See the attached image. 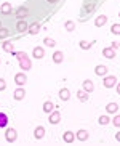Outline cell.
<instances>
[{
    "mask_svg": "<svg viewBox=\"0 0 120 146\" xmlns=\"http://www.w3.org/2000/svg\"><path fill=\"white\" fill-rule=\"evenodd\" d=\"M112 48H114V50H115V48H119L120 47V42H112V45H111Z\"/></svg>",
    "mask_w": 120,
    "mask_h": 146,
    "instance_id": "34",
    "label": "cell"
},
{
    "mask_svg": "<svg viewBox=\"0 0 120 146\" xmlns=\"http://www.w3.org/2000/svg\"><path fill=\"white\" fill-rule=\"evenodd\" d=\"M106 23H107V16L101 15V16H96V19H94V26H96V27H101V26H104Z\"/></svg>",
    "mask_w": 120,
    "mask_h": 146,
    "instance_id": "16",
    "label": "cell"
},
{
    "mask_svg": "<svg viewBox=\"0 0 120 146\" xmlns=\"http://www.w3.org/2000/svg\"><path fill=\"white\" fill-rule=\"evenodd\" d=\"M64 27H66L67 32H72V31L75 29V23H74V21H66L64 23Z\"/></svg>",
    "mask_w": 120,
    "mask_h": 146,
    "instance_id": "28",
    "label": "cell"
},
{
    "mask_svg": "<svg viewBox=\"0 0 120 146\" xmlns=\"http://www.w3.org/2000/svg\"><path fill=\"white\" fill-rule=\"evenodd\" d=\"M32 56H34L35 60H42L43 56H45V52H43L42 47H35L34 50H32Z\"/></svg>",
    "mask_w": 120,
    "mask_h": 146,
    "instance_id": "9",
    "label": "cell"
},
{
    "mask_svg": "<svg viewBox=\"0 0 120 146\" xmlns=\"http://www.w3.org/2000/svg\"><path fill=\"white\" fill-rule=\"evenodd\" d=\"M7 124H8V116L5 112H0V129L7 127Z\"/></svg>",
    "mask_w": 120,
    "mask_h": 146,
    "instance_id": "23",
    "label": "cell"
},
{
    "mask_svg": "<svg viewBox=\"0 0 120 146\" xmlns=\"http://www.w3.org/2000/svg\"><path fill=\"white\" fill-rule=\"evenodd\" d=\"M43 43H45V47H50V48H53L56 45V42L51 37H45V39H43Z\"/></svg>",
    "mask_w": 120,
    "mask_h": 146,
    "instance_id": "27",
    "label": "cell"
},
{
    "mask_svg": "<svg viewBox=\"0 0 120 146\" xmlns=\"http://www.w3.org/2000/svg\"><path fill=\"white\" fill-rule=\"evenodd\" d=\"M5 88H7V82H5L3 79H0V92H3Z\"/></svg>",
    "mask_w": 120,
    "mask_h": 146,
    "instance_id": "33",
    "label": "cell"
},
{
    "mask_svg": "<svg viewBox=\"0 0 120 146\" xmlns=\"http://www.w3.org/2000/svg\"><path fill=\"white\" fill-rule=\"evenodd\" d=\"M15 82H16V85H18V87L26 85V82H27L26 74H24V72H18L16 76H15Z\"/></svg>",
    "mask_w": 120,
    "mask_h": 146,
    "instance_id": "5",
    "label": "cell"
},
{
    "mask_svg": "<svg viewBox=\"0 0 120 146\" xmlns=\"http://www.w3.org/2000/svg\"><path fill=\"white\" fill-rule=\"evenodd\" d=\"M119 16H120V13H119Z\"/></svg>",
    "mask_w": 120,
    "mask_h": 146,
    "instance_id": "39",
    "label": "cell"
},
{
    "mask_svg": "<svg viewBox=\"0 0 120 146\" xmlns=\"http://www.w3.org/2000/svg\"><path fill=\"white\" fill-rule=\"evenodd\" d=\"M103 84H104L106 88H112V87H115V84H117V77L115 76H106V79L103 80Z\"/></svg>",
    "mask_w": 120,
    "mask_h": 146,
    "instance_id": "4",
    "label": "cell"
},
{
    "mask_svg": "<svg viewBox=\"0 0 120 146\" xmlns=\"http://www.w3.org/2000/svg\"><path fill=\"white\" fill-rule=\"evenodd\" d=\"M63 140H64V143H74V140H75V133L74 132H64V135H63Z\"/></svg>",
    "mask_w": 120,
    "mask_h": 146,
    "instance_id": "13",
    "label": "cell"
},
{
    "mask_svg": "<svg viewBox=\"0 0 120 146\" xmlns=\"http://www.w3.org/2000/svg\"><path fill=\"white\" fill-rule=\"evenodd\" d=\"M93 8H94V5H86V7H85V10H86V11H91Z\"/></svg>",
    "mask_w": 120,
    "mask_h": 146,
    "instance_id": "35",
    "label": "cell"
},
{
    "mask_svg": "<svg viewBox=\"0 0 120 146\" xmlns=\"http://www.w3.org/2000/svg\"><path fill=\"white\" fill-rule=\"evenodd\" d=\"M47 2H48V3H55L56 0H47Z\"/></svg>",
    "mask_w": 120,
    "mask_h": 146,
    "instance_id": "38",
    "label": "cell"
},
{
    "mask_svg": "<svg viewBox=\"0 0 120 146\" xmlns=\"http://www.w3.org/2000/svg\"><path fill=\"white\" fill-rule=\"evenodd\" d=\"M111 32L115 35H120V24H112L111 26Z\"/></svg>",
    "mask_w": 120,
    "mask_h": 146,
    "instance_id": "30",
    "label": "cell"
},
{
    "mask_svg": "<svg viewBox=\"0 0 120 146\" xmlns=\"http://www.w3.org/2000/svg\"><path fill=\"white\" fill-rule=\"evenodd\" d=\"M63 61H64V53L63 52H55L53 53V63L59 64V63H63Z\"/></svg>",
    "mask_w": 120,
    "mask_h": 146,
    "instance_id": "15",
    "label": "cell"
},
{
    "mask_svg": "<svg viewBox=\"0 0 120 146\" xmlns=\"http://www.w3.org/2000/svg\"><path fill=\"white\" fill-rule=\"evenodd\" d=\"M83 90L88 92V93H91V92L94 90V84L90 80V79H86V80H83Z\"/></svg>",
    "mask_w": 120,
    "mask_h": 146,
    "instance_id": "17",
    "label": "cell"
},
{
    "mask_svg": "<svg viewBox=\"0 0 120 146\" xmlns=\"http://www.w3.org/2000/svg\"><path fill=\"white\" fill-rule=\"evenodd\" d=\"M88 96H90V93H88V92H85L83 88L77 92V98L80 100V101H86V100H88Z\"/></svg>",
    "mask_w": 120,
    "mask_h": 146,
    "instance_id": "22",
    "label": "cell"
},
{
    "mask_svg": "<svg viewBox=\"0 0 120 146\" xmlns=\"http://www.w3.org/2000/svg\"><path fill=\"white\" fill-rule=\"evenodd\" d=\"M48 122H50L51 125L59 124V122H61V114L58 111H51V112H50V117H48Z\"/></svg>",
    "mask_w": 120,
    "mask_h": 146,
    "instance_id": "3",
    "label": "cell"
},
{
    "mask_svg": "<svg viewBox=\"0 0 120 146\" xmlns=\"http://www.w3.org/2000/svg\"><path fill=\"white\" fill-rule=\"evenodd\" d=\"M10 35V31L5 29V27H0V39H5V37H8Z\"/></svg>",
    "mask_w": 120,
    "mask_h": 146,
    "instance_id": "31",
    "label": "cell"
},
{
    "mask_svg": "<svg viewBox=\"0 0 120 146\" xmlns=\"http://www.w3.org/2000/svg\"><path fill=\"white\" fill-rule=\"evenodd\" d=\"M3 50L5 52H8V53H13L15 52V47H13V42H3Z\"/></svg>",
    "mask_w": 120,
    "mask_h": 146,
    "instance_id": "25",
    "label": "cell"
},
{
    "mask_svg": "<svg viewBox=\"0 0 120 146\" xmlns=\"http://www.w3.org/2000/svg\"><path fill=\"white\" fill-rule=\"evenodd\" d=\"M111 122H112L114 125H115L117 129H119V127H120V114H117V116L114 117V119H111Z\"/></svg>",
    "mask_w": 120,
    "mask_h": 146,
    "instance_id": "32",
    "label": "cell"
},
{
    "mask_svg": "<svg viewBox=\"0 0 120 146\" xmlns=\"http://www.w3.org/2000/svg\"><path fill=\"white\" fill-rule=\"evenodd\" d=\"M98 122H99V125H107L109 122H111V117L109 116H101L98 119Z\"/></svg>",
    "mask_w": 120,
    "mask_h": 146,
    "instance_id": "29",
    "label": "cell"
},
{
    "mask_svg": "<svg viewBox=\"0 0 120 146\" xmlns=\"http://www.w3.org/2000/svg\"><path fill=\"white\" fill-rule=\"evenodd\" d=\"M11 11H13V7H11V3H8V2L2 3V7H0V13H2V15H10Z\"/></svg>",
    "mask_w": 120,
    "mask_h": 146,
    "instance_id": "8",
    "label": "cell"
},
{
    "mask_svg": "<svg viewBox=\"0 0 120 146\" xmlns=\"http://www.w3.org/2000/svg\"><path fill=\"white\" fill-rule=\"evenodd\" d=\"M78 45H80L82 50H90L91 45H93V42H88V40H82V42L78 43Z\"/></svg>",
    "mask_w": 120,
    "mask_h": 146,
    "instance_id": "26",
    "label": "cell"
},
{
    "mask_svg": "<svg viewBox=\"0 0 120 146\" xmlns=\"http://www.w3.org/2000/svg\"><path fill=\"white\" fill-rule=\"evenodd\" d=\"M43 137H45V129H43L42 125H39V127L34 130V138L35 140H42Z\"/></svg>",
    "mask_w": 120,
    "mask_h": 146,
    "instance_id": "12",
    "label": "cell"
},
{
    "mask_svg": "<svg viewBox=\"0 0 120 146\" xmlns=\"http://www.w3.org/2000/svg\"><path fill=\"white\" fill-rule=\"evenodd\" d=\"M29 29V24H27L26 21H22V19H19V21L16 23V31L18 32H24V31Z\"/></svg>",
    "mask_w": 120,
    "mask_h": 146,
    "instance_id": "14",
    "label": "cell"
},
{
    "mask_svg": "<svg viewBox=\"0 0 120 146\" xmlns=\"http://www.w3.org/2000/svg\"><path fill=\"white\" fill-rule=\"evenodd\" d=\"M106 111L109 112V114H115V112L119 111V104L117 103H109L106 106Z\"/></svg>",
    "mask_w": 120,
    "mask_h": 146,
    "instance_id": "20",
    "label": "cell"
},
{
    "mask_svg": "<svg viewBox=\"0 0 120 146\" xmlns=\"http://www.w3.org/2000/svg\"><path fill=\"white\" fill-rule=\"evenodd\" d=\"M53 109H55V104H53L51 101H45V103H43V112H48V114H50Z\"/></svg>",
    "mask_w": 120,
    "mask_h": 146,
    "instance_id": "24",
    "label": "cell"
},
{
    "mask_svg": "<svg viewBox=\"0 0 120 146\" xmlns=\"http://www.w3.org/2000/svg\"><path fill=\"white\" fill-rule=\"evenodd\" d=\"M24 96H26V90H24L22 87H19V88H16V90L13 92V98L16 100V101H21V100H24Z\"/></svg>",
    "mask_w": 120,
    "mask_h": 146,
    "instance_id": "6",
    "label": "cell"
},
{
    "mask_svg": "<svg viewBox=\"0 0 120 146\" xmlns=\"http://www.w3.org/2000/svg\"><path fill=\"white\" fill-rule=\"evenodd\" d=\"M107 71H109V68L104 66V64H99V66L94 68V74H96V76H107Z\"/></svg>",
    "mask_w": 120,
    "mask_h": 146,
    "instance_id": "7",
    "label": "cell"
},
{
    "mask_svg": "<svg viewBox=\"0 0 120 146\" xmlns=\"http://www.w3.org/2000/svg\"><path fill=\"white\" fill-rule=\"evenodd\" d=\"M27 13H29V10H27L26 7H19V8L16 10V16L19 18V19H22V18L26 16Z\"/></svg>",
    "mask_w": 120,
    "mask_h": 146,
    "instance_id": "21",
    "label": "cell"
},
{
    "mask_svg": "<svg viewBox=\"0 0 120 146\" xmlns=\"http://www.w3.org/2000/svg\"><path fill=\"white\" fill-rule=\"evenodd\" d=\"M13 55L18 58V61H19V68L22 69V71H29L30 68H32V63H30L29 56L26 55L24 52H13Z\"/></svg>",
    "mask_w": 120,
    "mask_h": 146,
    "instance_id": "1",
    "label": "cell"
},
{
    "mask_svg": "<svg viewBox=\"0 0 120 146\" xmlns=\"http://www.w3.org/2000/svg\"><path fill=\"white\" fill-rule=\"evenodd\" d=\"M0 63H2V61H0Z\"/></svg>",
    "mask_w": 120,
    "mask_h": 146,
    "instance_id": "40",
    "label": "cell"
},
{
    "mask_svg": "<svg viewBox=\"0 0 120 146\" xmlns=\"http://www.w3.org/2000/svg\"><path fill=\"white\" fill-rule=\"evenodd\" d=\"M5 140L8 143H15L18 140V132L15 129H8L7 132H5Z\"/></svg>",
    "mask_w": 120,
    "mask_h": 146,
    "instance_id": "2",
    "label": "cell"
},
{
    "mask_svg": "<svg viewBox=\"0 0 120 146\" xmlns=\"http://www.w3.org/2000/svg\"><path fill=\"white\" fill-rule=\"evenodd\" d=\"M115 140L120 143V132H115Z\"/></svg>",
    "mask_w": 120,
    "mask_h": 146,
    "instance_id": "36",
    "label": "cell"
},
{
    "mask_svg": "<svg viewBox=\"0 0 120 146\" xmlns=\"http://www.w3.org/2000/svg\"><path fill=\"white\" fill-rule=\"evenodd\" d=\"M88 137H90V133L86 132V130H78L77 132V135H75V138H77L78 141H86V140H88Z\"/></svg>",
    "mask_w": 120,
    "mask_h": 146,
    "instance_id": "10",
    "label": "cell"
},
{
    "mask_svg": "<svg viewBox=\"0 0 120 146\" xmlns=\"http://www.w3.org/2000/svg\"><path fill=\"white\" fill-rule=\"evenodd\" d=\"M59 98L63 100V101H69V98H71V92H69L67 88H61L59 90Z\"/></svg>",
    "mask_w": 120,
    "mask_h": 146,
    "instance_id": "18",
    "label": "cell"
},
{
    "mask_svg": "<svg viewBox=\"0 0 120 146\" xmlns=\"http://www.w3.org/2000/svg\"><path fill=\"white\" fill-rule=\"evenodd\" d=\"M115 88H117V93L120 95V84H115Z\"/></svg>",
    "mask_w": 120,
    "mask_h": 146,
    "instance_id": "37",
    "label": "cell"
},
{
    "mask_svg": "<svg viewBox=\"0 0 120 146\" xmlns=\"http://www.w3.org/2000/svg\"><path fill=\"white\" fill-rule=\"evenodd\" d=\"M103 55L106 56L107 60H112V58H115V50L112 47H107V48H103Z\"/></svg>",
    "mask_w": 120,
    "mask_h": 146,
    "instance_id": "11",
    "label": "cell"
},
{
    "mask_svg": "<svg viewBox=\"0 0 120 146\" xmlns=\"http://www.w3.org/2000/svg\"><path fill=\"white\" fill-rule=\"evenodd\" d=\"M39 31H40V24H39V23H34V24H30V26H29L27 32L32 34V35H35V34H39Z\"/></svg>",
    "mask_w": 120,
    "mask_h": 146,
    "instance_id": "19",
    "label": "cell"
}]
</instances>
